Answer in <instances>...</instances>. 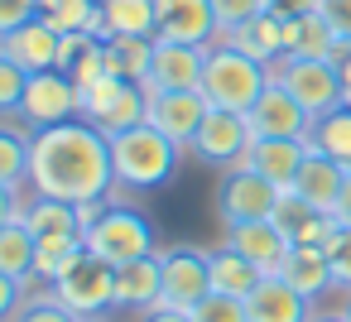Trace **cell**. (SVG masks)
<instances>
[{
    "label": "cell",
    "mask_w": 351,
    "mask_h": 322,
    "mask_svg": "<svg viewBox=\"0 0 351 322\" xmlns=\"http://www.w3.org/2000/svg\"><path fill=\"white\" fill-rule=\"evenodd\" d=\"M29 188L39 197L58 202H101L116 188V164H111V140L92 121H63L49 130H34L29 149Z\"/></svg>",
    "instance_id": "1"
},
{
    "label": "cell",
    "mask_w": 351,
    "mask_h": 322,
    "mask_svg": "<svg viewBox=\"0 0 351 322\" xmlns=\"http://www.w3.org/2000/svg\"><path fill=\"white\" fill-rule=\"evenodd\" d=\"M25 288H29L25 279H10V274H0V322H15V312L29 303V298H25Z\"/></svg>",
    "instance_id": "42"
},
{
    "label": "cell",
    "mask_w": 351,
    "mask_h": 322,
    "mask_svg": "<svg viewBox=\"0 0 351 322\" xmlns=\"http://www.w3.org/2000/svg\"><path fill=\"white\" fill-rule=\"evenodd\" d=\"M140 322H193V312H178V308H164L159 303V308H145Z\"/></svg>",
    "instance_id": "47"
},
{
    "label": "cell",
    "mask_w": 351,
    "mask_h": 322,
    "mask_svg": "<svg viewBox=\"0 0 351 322\" xmlns=\"http://www.w3.org/2000/svg\"><path fill=\"white\" fill-rule=\"evenodd\" d=\"M82 236H87V255H97V260H106V264H125V260L154 255V226H149V216L135 212V207L106 202V207L82 226Z\"/></svg>",
    "instance_id": "4"
},
{
    "label": "cell",
    "mask_w": 351,
    "mask_h": 322,
    "mask_svg": "<svg viewBox=\"0 0 351 322\" xmlns=\"http://www.w3.org/2000/svg\"><path fill=\"white\" fill-rule=\"evenodd\" d=\"M25 87H29V73H25L20 63H10L5 53H0V121H5V116H20Z\"/></svg>",
    "instance_id": "36"
},
{
    "label": "cell",
    "mask_w": 351,
    "mask_h": 322,
    "mask_svg": "<svg viewBox=\"0 0 351 322\" xmlns=\"http://www.w3.org/2000/svg\"><path fill=\"white\" fill-rule=\"evenodd\" d=\"M20 188H5V183H0V226H5V221H15L20 216Z\"/></svg>",
    "instance_id": "46"
},
{
    "label": "cell",
    "mask_w": 351,
    "mask_h": 322,
    "mask_svg": "<svg viewBox=\"0 0 351 322\" xmlns=\"http://www.w3.org/2000/svg\"><path fill=\"white\" fill-rule=\"evenodd\" d=\"M337 39H351V0H322V10H317Z\"/></svg>",
    "instance_id": "43"
},
{
    "label": "cell",
    "mask_w": 351,
    "mask_h": 322,
    "mask_svg": "<svg viewBox=\"0 0 351 322\" xmlns=\"http://www.w3.org/2000/svg\"><path fill=\"white\" fill-rule=\"evenodd\" d=\"M341 183H346V164H337V159H327L322 149L308 145V154H303V164H298V173H293L289 188H293L308 207H317V212L332 216V207H337V197H341Z\"/></svg>",
    "instance_id": "17"
},
{
    "label": "cell",
    "mask_w": 351,
    "mask_h": 322,
    "mask_svg": "<svg viewBox=\"0 0 351 322\" xmlns=\"http://www.w3.org/2000/svg\"><path fill=\"white\" fill-rule=\"evenodd\" d=\"M327 63L337 68V77H341V87L351 92V39H337V44H332V53H327Z\"/></svg>",
    "instance_id": "45"
},
{
    "label": "cell",
    "mask_w": 351,
    "mask_h": 322,
    "mask_svg": "<svg viewBox=\"0 0 351 322\" xmlns=\"http://www.w3.org/2000/svg\"><path fill=\"white\" fill-rule=\"evenodd\" d=\"M29 149H34V135H20L10 125H0V183L5 188L29 183Z\"/></svg>",
    "instance_id": "35"
},
{
    "label": "cell",
    "mask_w": 351,
    "mask_h": 322,
    "mask_svg": "<svg viewBox=\"0 0 351 322\" xmlns=\"http://www.w3.org/2000/svg\"><path fill=\"white\" fill-rule=\"evenodd\" d=\"M245 116H250L255 140H308V130H313V116L303 111V101H293L274 77Z\"/></svg>",
    "instance_id": "12"
},
{
    "label": "cell",
    "mask_w": 351,
    "mask_h": 322,
    "mask_svg": "<svg viewBox=\"0 0 351 322\" xmlns=\"http://www.w3.org/2000/svg\"><path fill=\"white\" fill-rule=\"evenodd\" d=\"M87 260V236L82 231H68V236H39V250H34V279L44 284H58L68 269H77Z\"/></svg>",
    "instance_id": "27"
},
{
    "label": "cell",
    "mask_w": 351,
    "mask_h": 322,
    "mask_svg": "<svg viewBox=\"0 0 351 322\" xmlns=\"http://www.w3.org/2000/svg\"><path fill=\"white\" fill-rule=\"evenodd\" d=\"M58 44H63V34L49 20L34 15L29 25H20V29H10L0 39V53L10 63H20L25 73H49V68H58Z\"/></svg>",
    "instance_id": "16"
},
{
    "label": "cell",
    "mask_w": 351,
    "mask_h": 322,
    "mask_svg": "<svg viewBox=\"0 0 351 322\" xmlns=\"http://www.w3.org/2000/svg\"><path fill=\"white\" fill-rule=\"evenodd\" d=\"M341 312H346V322H351V293H346V303H341Z\"/></svg>",
    "instance_id": "50"
},
{
    "label": "cell",
    "mask_w": 351,
    "mask_h": 322,
    "mask_svg": "<svg viewBox=\"0 0 351 322\" xmlns=\"http://www.w3.org/2000/svg\"><path fill=\"white\" fill-rule=\"evenodd\" d=\"M34 250H39V240H34V231H29L20 216L0 226V274L29 284V279H34Z\"/></svg>",
    "instance_id": "31"
},
{
    "label": "cell",
    "mask_w": 351,
    "mask_h": 322,
    "mask_svg": "<svg viewBox=\"0 0 351 322\" xmlns=\"http://www.w3.org/2000/svg\"><path fill=\"white\" fill-rule=\"evenodd\" d=\"M39 20H49L58 34H101V0H39Z\"/></svg>",
    "instance_id": "34"
},
{
    "label": "cell",
    "mask_w": 351,
    "mask_h": 322,
    "mask_svg": "<svg viewBox=\"0 0 351 322\" xmlns=\"http://www.w3.org/2000/svg\"><path fill=\"white\" fill-rule=\"evenodd\" d=\"M245 317L250 322H308L313 317V303L284 274H265L260 288L245 298Z\"/></svg>",
    "instance_id": "19"
},
{
    "label": "cell",
    "mask_w": 351,
    "mask_h": 322,
    "mask_svg": "<svg viewBox=\"0 0 351 322\" xmlns=\"http://www.w3.org/2000/svg\"><path fill=\"white\" fill-rule=\"evenodd\" d=\"M149 58H154V39L140 34H111L106 39V73L149 87Z\"/></svg>",
    "instance_id": "28"
},
{
    "label": "cell",
    "mask_w": 351,
    "mask_h": 322,
    "mask_svg": "<svg viewBox=\"0 0 351 322\" xmlns=\"http://www.w3.org/2000/svg\"><path fill=\"white\" fill-rule=\"evenodd\" d=\"M49 293L63 308H73L77 317H101L106 308H116V264L87 255L77 269H68L58 284H49Z\"/></svg>",
    "instance_id": "10"
},
{
    "label": "cell",
    "mask_w": 351,
    "mask_h": 322,
    "mask_svg": "<svg viewBox=\"0 0 351 322\" xmlns=\"http://www.w3.org/2000/svg\"><path fill=\"white\" fill-rule=\"evenodd\" d=\"M274 202H279V188L269 178L250 173L245 164L226 169V178L217 183V216H221V226L265 221V216H274Z\"/></svg>",
    "instance_id": "11"
},
{
    "label": "cell",
    "mask_w": 351,
    "mask_h": 322,
    "mask_svg": "<svg viewBox=\"0 0 351 322\" xmlns=\"http://www.w3.org/2000/svg\"><path fill=\"white\" fill-rule=\"evenodd\" d=\"M207 260H212V293H226V298H241L245 303L260 288V279H265V269L255 260H245L241 250H231V245L212 250Z\"/></svg>",
    "instance_id": "26"
},
{
    "label": "cell",
    "mask_w": 351,
    "mask_h": 322,
    "mask_svg": "<svg viewBox=\"0 0 351 322\" xmlns=\"http://www.w3.org/2000/svg\"><path fill=\"white\" fill-rule=\"evenodd\" d=\"M145 116H149V87H140V82L101 73L97 82L82 87V121H92L106 140L130 130V125H140Z\"/></svg>",
    "instance_id": "5"
},
{
    "label": "cell",
    "mask_w": 351,
    "mask_h": 322,
    "mask_svg": "<svg viewBox=\"0 0 351 322\" xmlns=\"http://www.w3.org/2000/svg\"><path fill=\"white\" fill-rule=\"evenodd\" d=\"M154 15H159V0H101V39H111V34L159 39Z\"/></svg>",
    "instance_id": "29"
},
{
    "label": "cell",
    "mask_w": 351,
    "mask_h": 322,
    "mask_svg": "<svg viewBox=\"0 0 351 322\" xmlns=\"http://www.w3.org/2000/svg\"><path fill=\"white\" fill-rule=\"evenodd\" d=\"M207 97L193 87V92H149V125L154 130H164L178 149H193V135H197V125L207 121Z\"/></svg>",
    "instance_id": "14"
},
{
    "label": "cell",
    "mask_w": 351,
    "mask_h": 322,
    "mask_svg": "<svg viewBox=\"0 0 351 322\" xmlns=\"http://www.w3.org/2000/svg\"><path fill=\"white\" fill-rule=\"evenodd\" d=\"M15 322H87V317H77V312L63 308L53 293H44V298H29V303L15 312Z\"/></svg>",
    "instance_id": "39"
},
{
    "label": "cell",
    "mask_w": 351,
    "mask_h": 322,
    "mask_svg": "<svg viewBox=\"0 0 351 322\" xmlns=\"http://www.w3.org/2000/svg\"><path fill=\"white\" fill-rule=\"evenodd\" d=\"M212 10H217V25H221V39L236 29V25H245V20H255L260 10H265V0H212Z\"/></svg>",
    "instance_id": "40"
},
{
    "label": "cell",
    "mask_w": 351,
    "mask_h": 322,
    "mask_svg": "<svg viewBox=\"0 0 351 322\" xmlns=\"http://www.w3.org/2000/svg\"><path fill=\"white\" fill-rule=\"evenodd\" d=\"M269 77L293 97V101H303V111L317 121V116H327V111H337L341 101H346V87H341V77H337V68L327 63V58H293V53H284L274 68H269Z\"/></svg>",
    "instance_id": "6"
},
{
    "label": "cell",
    "mask_w": 351,
    "mask_h": 322,
    "mask_svg": "<svg viewBox=\"0 0 351 322\" xmlns=\"http://www.w3.org/2000/svg\"><path fill=\"white\" fill-rule=\"evenodd\" d=\"M293 245H327L332 240V231H337V221L327 216V212H317V207H308L293 188H279V202H274V216H269Z\"/></svg>",
    "instance_id": "20"
},
{
    "label": "cell",
    "mask_w": 351,
    "mask_h": 322,
    "mask_svg": "<svg viewBox=\"0 0 351 322\" xmlns=\"http://www.w3.org/2000/svg\"><path fill=\"white\" fill-rule=\"evenodd\" d=\"M279 274H284V279H289L308 303L337 288V284H332V264H327V250H322V245H293Z\"/></svg>",
    "instance_id": "25"
},
{
    "label": "cell",
    "mask_w": 351,
    "mask_h": 322,
    "mask_svg": "<svg viewBox=\"0 0 351 322\" xmlns=\"http://www.w3.org/2000/svg\"><path fill=\"white\" fill-rule=\"evenodd\" d=\"M346 106H351V92H346Z\"/></svg>",
    "instance_id": "51"
},
{
    "label": "cell",
    "mask_w": 351,
    "mask_h": 322,
    "mask_svg": "<svg viewBox=\"0 0 351 322\" xmlns=\"http://www.w3.org/2000/svg\"><path fill=\"white\" fill-rule=\"evenodd\" d=\"M269 87V68L255 63L250 53H241L236 44L217 39L207 49V63H202V82L197 92L207 97V106H221V111H250L260 101V92Z\"/></svg>",
    "instance_id": "3"
},
{
    "label": "cell",
    "mask_w": 351,
    "mask_h": 322,
    "mask_svg": "<svg viewBox=\"0 0 351 322\" xmlns=\"http://www.w3.org/2000/svg\"><path fill=\"white\" fill-rule=\"evenodd\" d=\"M154 34H159V39H173V44L212 49V44L221 39V25H217L212 0H159Z\"/></svg>",
    "instance_id": "13"
},
{
    "label": "cell",
    "mask_w": 351,
    "mask_h": 322,
    "mask_svg": "<svg viewBox=\"0 0 351 322\" xmlns=\"http://www.w3.org/2000/svg\"><path fill=\"white\" fill-rule=\"evenodd\" d=\"M193 322H250V317H245V303H241V298L207 293V298L193 308Z\"/></svg>",
    "instance_id": "38"
},
{
    "label": "cell",
    "mask_w": 351,
    "mask_h": 322,
    "mask_svg": "<svg viewBox=\"0 0 351 322\" xmlns=\"http://www.w3.org/2000/svg\"><path fill=\"white\" fill-rule=\"evenodd\" d=\"M337 44L332 25L322 15H298V20H284V53L293 58H327Z\"/></svg>",
    "instance_id": "32"
},
{
    "label": "cell",
    "mask_w": 351,
    "mask_h": 322,
    "mask_svg": "<svg viewBox=\"0 0 351 322\" xmlns=\"http://www.w3.org/2000/svg\"><path fill=\"white\" fill-rule=\"evenodd\" d=\"M82 116V87L49 68V73H29V87H25V101H20V121L29 130H49V125H63V121H77Z\"/></svg>",
    "instance_id": "7"
},
{
    "label": "cell",
    "mask_w": 351,
    "mask_h": 322,
    "mask_svg": "<svg viewBox=\"0 0 351 322\" xmlns=\"http://www.w3.org/2000/svg\"><path fill=\"white\" fill-rule=\"evenodd\" d=\"M250 145H255L250 116H245V111H221V106H212L207 121H202L197 135H193V159L226 173V169H236V164L250 154Z\"/></svg>",
    "instance_id": "8"
},
{
    "label": "cell",
    "mask_w": 351,
    "mask_h": 322,
    "mask_svg": "<svg viewBox=\"0 0 351 322\" xmlns=\"http://www.w3.org/2000/svg\"><path fill=\"white\" fill-rule=\"evenodd\" d=\"M20 221L34 231V240H39V236H68V231H82V212H77L73 202L39 197V193H34V202L20 207Z\"/></svg>",
    "instance_id": "30"
},
{
    "label": "cell",
    "mask_w": 351,
    "mask_h": 322,
    "mask_svg": "<svg viewBox=\"0 0 351 322\" xmlns=\"http://www.w3.org/2000/svg\"><path fill=\"white\" fill-rule=\"evenodd\" d=\"M332 221H337V226H351V169H346L341 197H337V207H332Z\"/></svg>",
    "instance_id": "48"
},
{
    "label": "cell",
    "mask_w": 351,
    "mask_h": 322,
    "mask_svg": "<svg viewBox=\"0 0 351 322\" xmlns=\"http://www.w3.org/2000/svg\"><path fill=\"white\" fill-rule=\"evenodd\" d=\"M87 322H101V317H87Z\"/></svg>",
    "instance_id": "52"
},
{
    "label": "cell",
    "mask_w": 351,
    "mask_h": 322,
    "mask_svg": "<svg viewBox=\"0 0 351 322\" xmlns=\"http://www.w3.org/2000/svg\"><path fill=\"white\" fill-rule=\"evenodd\" d=\"M178 159H183V149L164 130H154L149 121L111 135V164H116V183L121 188L154 193V188H164L178 173Z\"/></svg>",
    "instance_id": "2"
},
{
    "label": "cell",
    "mask_w": 351,
    "mask_h": 322,
    "mask_svg": "<svg viewBox=\"0 0 351 322\" xmlns=\"http://www.w3.org/2000/svg\"><path fill=\"white\" fill-rule=\"evenodd\" d=\"M58 73H68L77 87L97 82V77L106 73V39L92 34V29L63 34V44H58Z\"/></svg>",
    "instance_id": "23"
},
{
    "label": "cell",
    "mask_w": 351,
    "mask_h": 322,
    "mask_svg": "<svg viewBox=\"0 0 351 322\" xmlns=\"http://www.w3.org/2000/svg\"><path fill=\"white\" fill-rule=\"evenodd\" d=\"M212 250H197V245H173L169 255H159L164 264V293L159 303L164 308H178V312H193L207 293H212Z\"/></svg>",
    "instance_id": "9"
},
{
    "label": "cell",
    "mask_w": 351,
    "mask_h": 322,
    "mask_svg": "<svg viewBox=\"0 0 351 322\" xmlns=\"http://www.w3.org/2000/svg\"><path fill=\"white\" fill-rule=\"evenodd\" d=\"M322 250H327V264H332V284L341 293H351V226H337Z\"/></svg>",
    "instance_id": "37"
},
{
    "label": "cell",
    "mask_w": 351,
    "mask_h": 322,
    "mask_svg": "<svg viewBox=\"0 0 351 322\" xmlns=\"http://www.w3.org/2000/svg\"><path fill=\"white\" fill-rule=\"evenodd\" d=\"M308 145H313V149H322L327 159H337V164H346V169H351V106L341 101L337 111L317 116V121H313V130H308Z\"/></svg>",
    "instance_id": "33"
},
{
    "label": "cell",
    "mask_w": 351,
    "mask_h": 322,
    "mask_svg": "<svg viewBox=\"0 0 351 322\" xmlns=\"http://www.w3.org/2000/svg\"><path fill=\"white\" fill-rule=\"evenodd\" d=\"M226 44H236V49H241V53H250L255 63L274 68V63L284 58V20H279V15H269V10H260L255 20L236 25V29L226 34Z\"/></svg>",
    "instance_id": "24"
},
{
    "label": "cell",
    "mask_w": 351,
    "mask_h": 322,
    "mask_svg": "<svg viewBox=\"0 0 351 322\" xmlns=\"http://www.w3.org/2000/svg\"><path fill=\"white\" fill-rule=\"evenodd\" d=\"M265 10L279 20H298V15H317L322 0H265Z\"/></svg>",
    "instance_id": "44"
},
{
    "label": "cell",
    "mask_w": 351,
    "mask_h": 322,
    "mask_svg": "<svg viewBox=\"0 0 351 322\" xmlns=\"http://www.w3.org/2000/svg\"><path fill=\"white\" fill-rule=\"evenodd\" d=\"M202 63H207V49H197V44H173V39H154L149 92H193V87L202 82Z\"/></svg>",
    "instance_id": "15"
},
{
    "label": "cell",
    "mask_w": 351,
    "mask_h": 322,
    "mask_svg": "<svg viewBox=\"0 0 351 322\" xmlns=\"http://www.w3.org/2000/svg\"><path fill=\"white\" fill-rule=\"evenodd\" d=\"M308 322H346V312H322V317H308Z\"/></svg>",
    "instance_id": "49"
},
{
    "label": "cell",
    "mask_w": 351,
    "mask_h": 322,
    "mask_svg": "<svg viewBox=\"0 0 351 322\" xmlns=\"http://www.w3.org/2000/svg\"><path fill=\"white\" fill-rule=\"evenodd\" d=\"M303 154H308V140H255L241 164L250 173L269 178L274 188H289L293 173H298V164H303Z\"/></svg>",
    "instance_id": "22"
},
{
    "label": "cell",
    "mask_w": 351,
    "mask_h": 322,
    "mask_svg": "<svg viewBox=\"0 0 351 322\" xmlns=\"http://www.w3.org/2000/svg\"><path fill=\"white\" fill-rule=\"evenodd\" d=\"M159 293H164V264L159 255H140V260H125L116 264V308H159Z\"/></svg>",
    "instance_id": "21"
},
{
    "label": "cell",
    "mask_w": 351,
    "mask_h": 322,
    "mask_svg": "<svg viewBox=\"0 0 351 322\" xmlns=\"http://www.w3.org/2000/svg\"><path fill=\"white\" fill-rule=\"evenodd\" d=\"M34 15H39V0H0V39L20 25H29Z\"/></svg>",
    "instance_id": "41"
},
{
    "label": "cell",
    "mask_w": 351,
    "mask_h": 322,
    "mask_svg": "<svg viewBox=\"0 0 351 322\" xmlns=\"http://www.w3.org/2000/svg\"><path fill=\"white\" fill-rule=\"evenodd\" d=\"M226 245L241 250L245 260H255L265 274H279L284 260H289V250H293V240H289L269 216H265V221H236V226H226Z\"/></svg>",
    "instance_id": "18"
}]
</instances>
